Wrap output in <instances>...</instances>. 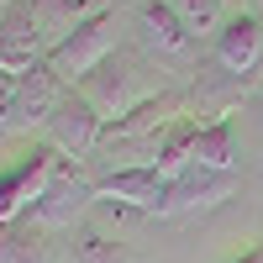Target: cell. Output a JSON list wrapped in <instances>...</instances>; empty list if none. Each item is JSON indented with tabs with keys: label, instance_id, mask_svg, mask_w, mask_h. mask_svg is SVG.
Segmentation results:
<instances>
[{
	"label": "cell",
	"instance_id": "cell-1",
	"mask_svg": "<svg viewBox=\"0 0 263 263\" xmlns=\"http://www.w3.org/2000/svg\"><path fill=\"white\" fill-rule=\"evenodd\" d=\"M79 95L90 100L105 121H116V116H126V111H137L142 100H153L158 90H153V79H147V58H142L137 48H116L90 79L79 84Z\"/></svg>",
	"mask_w": 263,
	"mask_h": 263
},
{
	"label": "cell",
	"instance_id": "cell-2",
	"mask_svg": "<svg viewBox=\"0 0 263 263\" xmlns=\"http://www.w3.org/2000/svg\"><path fill=\"white\" fill-rule=\"evenodd\" d=\"M116 48H121V42H116V6H100V11L84 16V21H79V27L63 37L42 63H48V69H53L63 84H69V90H79V84L90 79V74H95Z\"/></svg>",
	"mask_w": 263,
	"mask_h": 263
},
{
	"label": "cell",
	"instance_id": "cell-3",
	"mask_svg": "<svg viewBox=\"0 0 263 263\" xmlns=\"http://www.w3.org/2000/svg\"><path fill=\"white\" fill-rule=\"evenodd\" d=\"M95 200H100V195H95V179H90L79 163L63 158V163L53 168L48 190H42L37 200L27 205V216H21V221H32L37 232H74V227L84 221V211H90Z\"/></svg>",
	"mask_w": 263,
	"mask_h": 263
},
{
	"label": "cell",
	"instance_id": "cell-4",
	"mask_svg": "<svg viewBox=\"0 0 263 263\" xmlns=\"http://www.w3.org/2000/svg\"><path fill=\"white\" fill-rule=\"evenodd\" d=\"M253 84H258V74H232L227 63L205 58L200 69H195L190 90H184V95H190V116L200 121V126H211V121H232V111L253 95Z\"/></svg>",
	"mask_w": 263,
	"mask_h": 263
},
{
	"label": "cell",
	"instance_id": "cell-5",
	"mask_svg": "<svg viewBox=\"0 0 263 263\" xmlns=\"http://www.w3.org/2000/svg\"><path fill=\"white\" fill-rule=\"evenodd\" d=\"M58 163H63V153H58V147L32 142L11 168H0V227L27 216V205L37 200L42 190H48V179H53V168H58Z\"/></svg>",
	"mask_w": 263,
	"mask_h": 263
},
{
	"label": "cell",
	"instance_id": "cell-6",
	"mask_svg": "<svg viewBox=\"0 0 263 263\" xmlns=\"http://www.w3.org/2000/svg\"><path fill=\"white\" fill-rule=\"evenodd\" d=\"M100 132H105V116H100L79 90H69V95L58 100V111L48 116V126H42V142L58 147L69 163H79V158H95Z\"/></svg>",
	"mask_w": 263,
	"mask_h": 263
},
{
	"label": "cell",
	"instance_id": "cell-7",
	"mask_svg": "<svg viewBox=\"0 0 263 263\" xmlns=\"http://www.w3.org/2000/svg\"><path fill=\"white\" fill-rule=\"evenodd\" d=\"M69 95L48 63H32L27 74H16V90H11V132H32V126H48V116L58 111V100Z\"/></svg>",
	"mask_w": 263,
	"mask_h": 263
},
{
	"label": "cell",
	"instance_id": "cell-8",
	"mask_svg": "<svg viewBox=\"0 0 263 263\" xmlns=\"http://www.w3.org/2000/svg\"><path fill=\"white\" fill-rule=\"evenodd\" d=\"M237 174H221V168H184L168 179V195H163V211L158 216H190V211H216L221 200L237 195Z\"/></svg>",
	"mask_w": 263,
	"mask_h": 263
},
{
	"label": "cell",
	"instance_id": "cell-9",
	"mask_svg": "<svg viewBox=\"0 0 263 263\" xmlns=\"http://www.w3.org/2000/svg\"><path fill=\"white\" fill-rule=\"evenodd\" d=\"M137 42L147 53L168 58V63H184V58H195V42L200 37L174 16L168 0H137Z\"/></svg>",
	"mask_w": 263,
	"mask_h": 263
},
{
	"label": "cell",
	"instance_id": "cell-10",
	"mask_svg": "<svg viewBox=\"0 0 263 263\" xmlns=\"http://www.w3.org/2000/svg\"><path fill=\"white\" fill-rule=\"evenodd\" d=\"M48 58V37H42L37 16L27 0H16V6L0 16V69L6 74H27L32 63Z\"/></svg>",
	"mask_w": 263,
	"mask_h": 263
},
{
	"label": "cell",
	"instance_id": "cell-11",
	"mask_svg": "<svg viewBox=\"0 0 263 263\" xmlns=\"http://www.w3.org/2000/svg\"><path fill=\"white\" fill-rule=\"evenodd\" d=\"M211 58L227 63L232 74H258V63H263V21L253 11H232L227 27L211 42Z\"/></svg>",
	"mask_w": 263,
	"mask_h": 263
},
{
	"label": "cell",
	"instance_id": "cell-12",
	"mask_svg": "<svg viewBox=\"0 0 263 263\" xmlns=\"http://www.w3.org/2000/svg\"><path fill=\"white\" fill-rule=\"evenodd\" d=\"M100 200H116L126 211H163V195H168V174L158 168H116V174H100L95 179Z\"/></svg>",
	"mask_w": 263,
	"mask_h": 263
},
{
	"label": "cell",
	"instance_id": "cell-13",
	"mask_svg": "<svg viewBox=\"0 0 263 263\" xmlns=\"http://www.w3.org/2000/svg\"><path fill=\"white\" fill-rule=\"evenodd\" d=\"M190 168H221V174H237V137H232V121L195 126V137H190Z\"/></svg>",
	"mask_w": 263,
	"mask_h": 263
},
{
	"label": "cell",
	"instance_id": "cell-14",
	"mask_svg": "<svg viewBox=\"0 0 263 263\" xmlns=\"http://www.w3.org/2000/svg\"><path fill=\"white\" fill-rule=\"evenodd\" d=\"M0 263H48V232L32 221H6L0 227Z\"/></svg>",
	"mask_w": 263,
	"mask_h": 263
},
{
	"label": "cell",
	"instance_id": "cell-15",
	"mask_svg": "<svg viewBox=\"0 0 263 263\" xmlns=\"http://www.w3.org/2000/svg\"><path fill=\"white\" fill-rule=\"evenodd\" d=\"M69 258H74V263H137L121 242H111V237H105L100 227H90V221H79V227H74Z\"/></svg>",
	"mask_w": 263,
	"mask_h": 263
},
{
	"label": "cell",
	"instance_id": "cell-16",
	"mask_svg": "<svg viewBox=\"0 0 263 263\" xmlns=\"http://www.w3.org/2000/svg\"><path fill=\"white\" fill-rule=\"evenodd\" d=\"M168 6H174V16H179L195 37H200V32H211V37H216V32L227 27V16H232L221 0H168Z\"/></svg>",
	"mask_w": 263,
	"mask_h": 263
},
{
	"label": "cell",
	"instance_id": "cell-17",
	"mask_svg": "<svg viewBox=\"0 0 263 263\" xmlns=\"http://www.w3.org/2000/svg\"><path fill=\"white\" fill-rule=\"evenodd\" d=\"M11 90H16V74L0 69V137L11 132Z\"/></svg>",
	"mask_w": 263,
	"mask_h": 263
},
{
	"label": "cell",
	"instance_id": "cell-18",
	"mask_svg": "<svg viewBox=\"0 0 263 263\" xmlns=\"http://www.w3.org/2000/svg\"><path fill=\"white\" fill-rule=\"evenodd\" d=\"M232 263H263V248H253V253H242V258H232Z\"/></svg>",
	"mask_w": 263,
	"mask_h": 263
},
{
	"label": "cell",
	"instance_id": "cell-19",
	"mask_svg": "<svg viewBox=\"0 0 263 263\" xmlns=\"http://www.w3.org/2000/svg\"><path fill=\"white\" fill-rule=\"evenodd\" d=\"M11 6H16V0H0V16H6V11H11Z\"/></svg>",
	"mask_w": 263,
	"mask_h": 263
},
{
	"label": "cell",
	"instance_id": "cell-20",
	"mask_svg": "<svg viewBox=\"0 0 263 263\" xmlns=\"http://www.w3.org/2000/svg\"><path fill=\"white\" fill-rule=\"evenodd\" d=\"M69 6H79V11H84V6H90V0H69Z\"/></svg>",
	"mask_w": 263,
	"mask_h": 263
},
{
	"label": "cell",
	"instance_id": "cell-21",
	"mask_svg": "<svg viewBox=\"0 0 263 263\" xmlns=\"http://www.w3.org/2000/svg\"><path fill=\"white\" fill-rule=\"evenodd\" d=\"M221 6H242V0H221Z\"/></svg>",
	"mask_w": 263,
	"mask_h": 263
}]
</instances>
